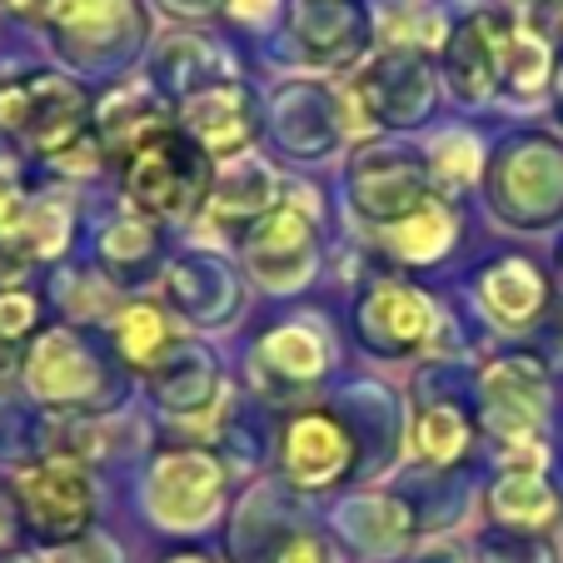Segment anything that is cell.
Segmentation results:
<instances>
[{"label":"cell","instance_id":"cell-1","mask_svg":"<svg viewBox=\"0 0 563 563\" xmlns=\"http://www.w3.org/2000/svg\"><path fill=\"white\" fill-rule=\"evenodd\" d=\"M0 130L25 145L31 155H45L60 165L75 145H86L90 130V100L86 90L65 80V75L35 70V75H15L0 80Z\"/></svg>","mask_w":563,"mask_h":563},{"label":"cell","instance_id":"cell-2","mask_svg":"<svg viewBox=\"0 0 563 563\" xmlns=\"http://www.w3.org/2000/svg\"><path fill=\"white\" fill-rule=\"evenodd\" d=\"M120 185L150 220H190L210 200V155L170 125L120 159Z\"/></svg>","mask_w":563,"mask_h":563},{"label":"cell","instance_id":"cell-3","mask_svg":"<svg viewBox=\"0 0 563 563\" xmlns=\"http://www.w3.org/2000/svg\"><path fill=\"white\" fill-rule=\"evenodd\" d=\"M11 499H15L25 533L51 543V549L86 539L90 519H96V484H90L80 459H65V454L25 464L11 478Z\"/></svg>","mask_w":563,"mask_h":563},{"label":"cell","instance_id":"cell-4","mask_svg":"<svg viewBox=\"0 0 563 563\" xmlns=\"http://www.w3.org/2000/svg\"><path fill=\"white\" fill-rule=\"evenodd\" d=\"M224 499V464L210 449H159L150 464L145 504L165 529H200Z\"/></svg>","mask_w":563,"mask_h":563},{"label":"cell","instance_id":"cell-5","mask_svg":"<svg viewBox=\"0 0 563 563\" xmlns=\"http://www.w3.org/2000/svg\"><path fill=\"white\" fill-rule=\"evenodd\" d=\"M499 214L514 224H549L563 210V150L549 140H519L494 170Z\"/></svg>","mask_w":563,"mask_h":563},{"label":"cell","instance_id":"cell-6","mask_svg":"<svg viewBox=\"0 0 563 563\" xmlns=\"http://www.w3.org/2000/svg\"><path fill=\"white\" fill-rule=\"evenodd\" d=\"M279 468L299 489H330L354 468V434L330 409H299L279 429Z\"/></svg>","mask_w":563,"mask_h":563},{"label":"cell","instance_id":"cell-7","mask_svg":"<svg viewBox=\"0 0 563 563\" xmlns=\"http://www.w3.org/2000/svg\"><path fill=\"white\" fill-rule=\"evenodd\" d=\"M314 220L299 205H275L269 214H260L245 234V260L255 269L260 285L269 289H295L314 275Z\"/></svg>","mask_w":563,"mask_h":563},{"label":"cell","instance_id":"cell-8","mask_svg":"<svg viewBox=\"0 0 563 563\" xmlns=\"http://www.w3.org/2000/svg\"><path fill=\"white\" fill-rule=\"evenodd\" d=\"M354 324H360L364 350L384 354V360H405L434 334V305H429L424 289L405 285V279H379L360 299Z\"/></svg>","mask_w":563,"mask_h":563},{"label":"cell","instance_id":"cell-9","mask_svg":"<svg viewBox=\"0 0 563 563\" xmlns=\"http://www.w3.org/2000/svg\"><path fill=\"white\" fill-rule=\"evenodd\" d=\"M350 195H354V210H360L364 220H374L379 230L409 220L415 210H424V205L434 200L429 175L419 170L409 155H394V150H369V155L354 159Z\"/></svg>","mask_w":563,"mask_h":563},{"label":"cell","instance_id":"cell-10","mask_svg":"<svg viewBox=\"0 0 563 563\" xmlns=\"http://www.w3.org/2000/svg\"><path fill=\"white\" fill-rule=\"evenodd\" d=\"M543 415H549V379L529 360H499L484 374V424L504 444H539Z\"/></svg>","mask_w":563,"mask_h":563},{"label":"cell","instance_id":"cell-11","mask_svg":"<svg viewBox=\"0 0 563 563\" xmlns=\"http://www.w3.org/2000/svg\"><path fill=\"white\" fill-rule=\"evenodd\" d=\"M360 100L379 125H419L434 106V80L419 51H389L360 75Z\"/></svg>","mask_w":563,"mask_h":563},{"label":"cell","instance_id":"cell-12","mask_svg":"<svg viewBox=\"0 0 563 563\" xmlns=\"http://www.w3.org/2000/svg\"><path fill=\"white\" fill-rule=\"evenodd\" d=\"M180 130L205 150V155H240L255 140V106L240 86L214 80V86H195L180 100Z\"/></svg>","mask_w":563,"mask_h":563},{"label":"cell","instance_id":"cell-13","mask_svg":"<svg viewBox=\"0 0 563 563\" xmlns=\"http://www.w3.org/2000/svg\"><path fill=\"white\" fill-rule=\"evenodd\" d=\"M25 384L41 405H86L100 389V364L70 330H45L25 354Z\"/></svg>","mask_w":563,"mask_h":563},{"label":"cell","instance_id":"cell-14","mask_svg":"<svg viewBox=\"0 0 563 563\" xmlns=\"http://www.w3.org/2000/svg\"><path fill=\"white\" fill-rule=\"evenodd\" d=\"M489 31H494V75L509 96H539L549 86V45L539 31L519 25L509 11H489Z\"/></svg>","mask_w":563,"mask_h":563},{"label":"cell","instance_id":"cell-15","mask_svg":"<svg viewBox=\"0 0 563 563\" xmlns=\"http://www.w3.org/2000/svg\"><path fill=\"white\" fill-rule=\"evenodd\" d=\"M478 299H484V309L499 319L504 330H523V324H533L539 309L549 305V279L539 275L533 260L509 255V260H499V265L484 269Z\"/></svg>","mask_w":563,"mask_h":563},{"label":"cell","instance_id":"cell-16","mask_svg":"<svg viewBox=\"0 0 563 563\" xmlns=\"http://www.w3.org/2000/svg\"><path fill=\"white\" fill-rule=\"evenodd\" d=\"M295 35L314 65H344L364 45V15L350 0H305L295 15Z\"/></svg>","mask_w":563,"mask_h":563},{"label":"cell","instance_id":"cell-17","mask_svg":"<svg viewBox=\"0 0 563 563\" xmlns=\"http://www.w3.org/2000/svg\"><path fill=\"white\" fill-rule=\"evenodd\" d=\"M449 86L459 100H489L499 75H494V31H489V11H478L474 21H464L449 35Z\"/></svg>","mask_w":563,"mask_h":563},{"label":"cell","instance_id":"cell-18","mask_svg":"<svg viewBox=\"0 0 563 563\" xmlns=\"http://www.w3.org/2000/svg\"><path fill=\"white\" fill-rule=\"evenodd\" d=\"M159 130H170V120H165V110H159V100L150 96V90H120V96H110V106L100 110L96 120V135L106 140L110 159H125L135 145H145L150 135H159Z\"/></svg>","mask_w":563,"mask_h":563},{"label":"cell","instance_id":"cell-19","mask_svg":"<svg viewBox=\"0 0 563 563\" xmlns=\"http://www.w3.org/2000/svg\"><path fill=\"white\" fill-rule=\"evenodd\" d=\"M150 384H155L159 405L165 409H200L214 399V364L205 350H185V344H175L165 360L150 369Z\"/></svg>","mask_w":563,"mask_h":563},{"label":"cell","instance_id":"cell-20","mask_svg":"<svg viewBox=\"0 0 563 563\" xmlns=\"http://www.w3.org/2000/svg\"><path fill=\"white\" fill-rule=\"evenodd\" d=\"M489 509L509 529H549L559 519V494L543 484V474H499Z\"/></svg>","mask_w":563,"mask_h":563},{"label":"cell","instance_id":"cell-21","mask_svg":"<svg viewBox=\"0 0 563 563\" xmlns=\"http://www.w3.org/2000/svg\"><path fill=\"white\" fill-rule=\"evenodd\" d=\"M115 350L125 364H135V369H155L165 354L175 350V334H170V319H165V309L155 305H130L115 314Z\"/></svg>","mask_w":563,"mask_h":563},{"label":"cell","instance_id":"cell-22","mask_svg":"<svg viewBox=\"0 0 563 563\" xmlns=\"http://www.w3.org/2000/svg\"><path fill=\"white\" fill-rule=\"evenodd\" d=\"M65 240H70V214L55 200H31L21 220L0 234V245L15 260H55L65 250Z\"/></svg>","mask_w":563,"mask_h":563},{"label":"cell","instance_id":"cell-23","mask_svg":"<svg viewBox=\"0 0 563 563\" xmlns=\"http://www.w3.org/2000/svg\"><path fill=\"white\" fill-rule=\"evenodd\" d=\"M449 240H454V214L444 210V200H429L424 210H415L409 220L384 230V250H394V255L409 260V265L439 260L449 250Z\"/></svg>","mask_w":563,"mask_h":563},{"label":"cell","instance_id":"cell-24","mask_svg":"<svg viewBox=\"0 0 563 563\" xmlns=\"http://www.w3.org/2000/svg\"><path fill=\"white\" fill-rule=\"evenodd\" d=\"M260 364H265L275 379H289V384H305V379H319L330 354H324V340L305 324H285L275 330L265 344H260Z\"/></svg>","mask_w":563,"mask_h":563},{"label":"cell","instance_id":"cell-25","mask_svg":"<svg viewBox=\"0 0 563 563\" xmlns=\"http://www.w3.org/2000/svg\"><path fill=\"white\" fill-rule=\"evenodd\" d=\"M45 305L35 289H0V364H15L31 354V344L41 340Z\"/></svg>","mask_w":563,"mask_h":563},{"label":"cell","instance_id":"cell-26","mask_svg":"<svg viewBox=\"0 0 563 563\" xmlns=\"http://www.w3.org/2000/svg\"><path fill=\"white\" fill-rule=\"evenodd\" d=\"M468 449V419L454 405H424L415 415V454L424 464H454Z\"/></svg>","mask_w":563,"mask_h":563},{"label":"cell","instance_id":"cell-27","mask_svg":"<svg viewBox=\"0 0 563 563\" xmlns=\"http://www.w3.org/2000/svg\"><path fill=\"white\" fill-rule=\"evenodd\" d=\"M130 15V0H55L51 5V21L60 35H75V41H86V35H110L115 21Z\"/></svg>","mask_w":563,"mask_h":563},{"label":"cell","instance_id":"cell-28","mask_svg":"<svg viewBox=\"0 0 563 563\" xmlns=\"http://www.w3.org/2000/svg\"><path fill=\"white\" fill-rule=\"evenodd\" d=\"M100 250H106V260L115 269H130V260H140V265H145V260L155 255V230H150L145 220H120V224H110V230H106Z\"/></svg>","mask_w":563,"mask_h":563},{"label":"cell","instance_id":"cell-29","mask_svg":"<svg viewBox=\"0 0 563 563\" xmlns=\"http://www.w3.org/2000/svg\"><path fill=\"white\" fill-rule=\"evenodd\" d=\"M439 165L434 170L444 175L449 185H464V180H474L478 175V145L468 135H449V140H439Z\"/></svg>","mask_w":563,"mask_h":563},{"label":"cell","instance_id":"cell-30","mask_svg":"<svg viewBox=\"0 0 563 563\" xmlns=\"http://www.w3.org/2000/svg\"><path fill=\"white\" fill-rule=\"evenodd\" d=\"M25 205H31V195H25V185H21V170H15L11 159H0V234L21 220Z\"/></svg>","mask_w":563,"mask_h":563},{"label":"cell","instance_id":"cell-31","mask_svg":"<svg viewBox=\"0 0 563 563\" xmlns=\"http://www.w3.org/2000/svg\"><path fill=\"white\" fill-rule=\"evenodd\" d=\"M269 563H330V549H324L319 533H289Z\"/></svg>","mask_w":563,"mask_h":563},{"label":"cell","instance_id":"cell-32","mask_svg":"<svg viewBox=\"0 0 563 563\" xmlns=\"http://www.w3.org/2000/svg\"><path fill=\"white\" fill-rule=\"evenodd\" d=\"M41 563H106V553H100L96 543L75 539V543H60V549H51Z\"/></svg>","mask_w":563,"mask_h":563},{"label":"cell","instance_id":"cell-33","mask_svg":"<svg viewBox=\"0 0 563 563\" xmlns=\"http://www.w3.org/2000/svg\"><path fill=\"white\" fill-rule=\"evenodd\" d=\"M224 5H230L240 21H265V15L275 11V0H224Z\"/></svg>","mask_w":563,"mask_h":563},{"label":"cell","instance_id":"cell-34","mask_svg":"<svg viewBox=\"0 0 563 563\" xmlns=\"http://www.w3.org/2000/svg\"><path fill=\"white\" fill-rule=\"evenodd\" d=\"M159 563H220L214 553H205V549H175V553H165Z\"/></svg>","mask_w":563,"mask_h":563},{"label":"cell","instance_id":"cell-35","mask_svg":"<svg viewBox=\"0 0 563 563\" xmlns=\"http://www.w3.org/2000/svg\"><path fill=\"white\" fill-rule=\"evenodd\" d=\"M559 110H563V75H559Z\"/></svg>","mask_w":563,"mask_h":563}]
</instances>
